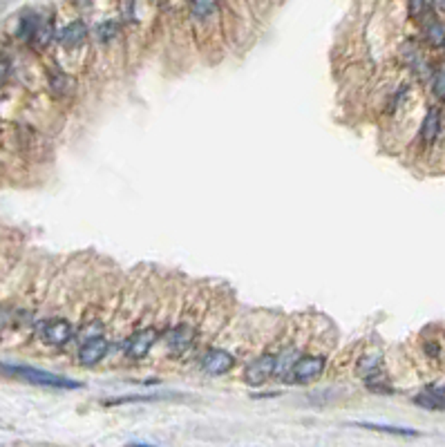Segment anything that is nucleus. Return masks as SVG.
Here are the masks:
<instances>
[{
    "mask_svg": "<svg viewBox=\"0 0 445 447\" xmlns=\"http://www.w3.org/2000/svg\"><path fill=\"white\" fill-rule=\"evenodd\" d=\"M0 374L11 376V378H16V381L29 383V385H38V387H54V389H78L81 387V383L70 381V378H63L52 371H43V369H36V367H25V364L0 362Z\"/></svg>",
    "mask_w": 445,
    "mask_h": 447,
    "instance_id": "f257e3e1",
    "label": "nucleus"
},
{
    "mask_svg": "<svg viewBox=\"0 0 445 447\" xmlns=\"http://www.w3.org/2000/svg\"><path fill=\"white\" fill-rule=\"evenodd\" d=\"M18 36L43 48V45H48L52 41V25L38 14H27L20 20Z\"/></svg>",
    "mask_w": 445,
    "mask_h": 447,
    "instance_id": "f03ea898",
    "label": "nucleus"
},
{
    "mask_svg": "<svg viewBox=\"0 0 445 447\" xmlns=\"http://www.w3.org/2000/svg\"><path fill=\"white\" fill-rule=\"evenodd\" d=\"M325 371V358L323 356H304L295 360L289 369V376L293 383H311Z\"/></svg>",
    "mask_w": 445,
    "mask_h": 447,
    "instance_id": "7ed1b4c3",
    "label": "nucleus"
},
{
    "mask_svg": "<svg viewBox=\"0 0 445 447\" xmlns=\"http://www.w3.org/2000/svg\"><path fill=\"white\" fill-rule=\"evenodd\" d=\"M157 342V331L155 329H141L125 342V356L132 360H141L148 356V351L153 349V345Z\"/></svg>",
    "mask_w": 445,
    "mask_h": 447,
    "instance_id": "20e7f679",
    "label": "nucleus"
},
{
    "mask_svg": "<svg viewBox=\"0 0 445 447\" xmlns=\"http://www.w3.org/2000/svg\"><path fill=\"white\" fill-rule=\"evenodd\" d=\"M273 374H276V358L269 356V353H264V356L255 358L253 362L246 367L244 381L248 385H262V383H267Z\"/></svg>",
    "mask_w": 445,
    "mask_h": 447,
    "instance_id": "39448f33",
    "label": "nucleus"
},
{
    "mask_svg": "<svg viewBox=\"0 0 445 447\" xmlns=\"http://www.w3.org/2000/svg\"><path fill=\"white\" fill-rule=\"evenodd\" d=\"M108 349H110V342L106 338H101V336L90 338L85 345L78 349V362L85 364V367H92V364H97L106 358Z\"/></svg>",
    "mask_w": 445,
    "mask_h": 447,
    "instance_id": "423d86ee",
    "label": "nucleus"
},
{
    "mask_svg": "<svg viewBox=\"0 0 445 447\" xmlns=\"http://www.w3.org/2000/svg\"><path fill=\"white\" fill-rule=\"evenodd\" d=\"M41 334H43L45 342L61 347V345H65V342L72 340L74 331H72V325L67 322V320H50V322L43 325Z\"/></svg>",
    "mask_w": 445,
    "mask_h": 447,
    "instance_id": "0eeeda50",
    "label": "nucleus"
},
{
    "mask_svg": "<svg viewBox=\"0 0 445 447\" xmlns=\"http://www.w3.org/2000/svg\"><path fill=\"white\" fill-rule=\"evenodd\" d=\"M233 364H235L233 356L224 349H211L206 356H204V369L213 376H222L226 371H231Z\"/></svg>",
    "mask_w": 445,
    "mask_h": 447,
    "instance_id": "6e6552de",
    "label": "nucleus"
},
{
    "mask_svg": "<svg viewBox=\"0 0 445 447\" xmlns=\"http://www.w3.org/2000/svg\"><path fill=\"white\" fill-rule=\"evenodd\" d=\"M192 340H195V329L190 325H179L173 334L168 336V347L173 353H184L192 345Z\"/></svg>",
    "mask_w": 445,
    "mask_h": 447,
    "instance_id": "1a4fd4ad",
    "label": "nucleus"
},
{
    "mask_svg": "<svg viewBox=\"0 0 445 447\" xmlns=\"http://www.w3.org/2000/svg\"><path fill=\"white\" fill-rule=\"evenodd\" d=\"M87 36V29L83 22H70L65 29L59 31V43L65 45V48H76V45H81Z\"/></svg>",
    "mask_w": 445,
    "mask_h": 447,
    "instance_id": "9d476101",
    "label": "nucleus"
},
{
    "mask_svg": "<svg viewBox=\"0 0 445 447\" xmlns=\"http://www.w3.org/2000/svg\"><path fill=\"white\" fill-rule=\"evenodd\" d=\"M416 403L428 409H443L445 407V389L441 387H430L423 394L416 396Z\"/></svg>",
    "mask_w": 445,
    "mask_h": 447,
    "instance_id": "9b49d317",
    "label": "nucleus"
},
{
    "mask_svg": "<svg viewBox=\"0 0 445 447\" xmlns=\"http://www.w3.org/2000/svg\"><path fill=\"white\" fill-rule=\"evenodd\" d=\"M441 130V112L437 108H432L428 112V117L423 121V130H421V136H423V141L430 143V141H435L437 139V134Z\"/></svg>",
    "mask_w": 445,
    "mask_h": 447,
    "instance_id": "f8f14e48",
    "label": "nucleus"
},
{
    "mask_svg": "<svg viewBox=\"0 0 445 447\" xmlns=\"http://www.w3.org/2000/svg\"><path fill=\"white\" fill-rule=\"evenodd\" d=\"M362 430H376V432H385V434H401V437H416V430L409 427H396V425H379V423H356Z\"/></svg>",
    "mask_w": 445,
    "mask_h": 447,
    "instance_id": "ddd939ff",
    "label": "nucleus"
},
{
    "mask_svg": "<svg viewBox=\"0 0 445 447\" xmlns=\"http://www.w3.org/2000/svg\"><path fill=\"white\" fill-rule=\"evenodd\" d=\"M218 9V0H190V14L195 18H209Z\"/></svg>",
    "mask_w": 445,
    "mask_h": 447,
    "instance_id": "4468645a",
    "label": "nucleus"
},
{
    "mask_svg": "<svg viewBox=\"0 0 445 447\" xmlns=\"http://www.w3.org/2000/svg\"><path fill=\"white\" fill-rule=\"evenodd\" d=\"M379 367H381V358L379 356H367V358H362L360 364H358V374L362 378H374V374L379 371Z\"/></svg>",
    "mask_w": 445,
    "mask_h": 447,
    "instance_id": "2eb2a0df",
    "label": "nucleus"
},
{
    "mask_svg": "<svg viewBox=\"0 0 445 447\" xmlns=\"http://www.w3.org/2000/svg\"><path fill=\"white\" fill-rule=\"evenodd\" d=\"M428 41L437 48L445 43V29L441 27V22H430L428 25Z\"/></svg>",
    "mask_w": 445,
    "mask_h": 447,
    "instance_id": "dca6fc26",
    "label": "nucleus"
},
{
    "mask_svg": "<svg viewBox=\"0 0 445 447\" xmlns=\"http://www.w3.org/2000/svg\"><path fill=\"white\" fill-rule=\"evenodd\" d=\"M97 34H99V38L112 41L114 36H117V25H114V22H104V25L97 29Z\"/></svg>",
    "mask_w": 445,
    "mask_h": 447,
    "instance_id": "f3484780",
    "label": "nucleus"
},
{
    "mask_svg": "<svg viewBox=\"0 0 445 447\" xmlns=\"http://www.w3.org/2000/svg\"><path fill=\"white\" fill-rule=\"evenodd\" d=\"M435 92H437V97L445 99V70L437 74L435 78Z\"/></svg>",
    "mask_w": 445,
    "mask_h": 447,
    "instance_id": "a211bd4d",
    "label": "nucleus"
},
{
    "mask_svg": "<svg viewBox=\"0 0 445 447\" xmlns=\"http://www.w3.org/2000/svg\"><path fill=\"white\" fill-rule=\"evenodd\" d=\"M7 76H9V61L5 56H0V85L7 81Z\"/></svg>",
    "mask_w": 445,
    "mask_h": 447,
    "instance_id": "6ab92c4d",
    "label": "nucleus"
},
{
    "mask_svg": "<svg viewBox=\"0 0 445 447\" xmlns=\"http://www.w3.org/2000/svg\"><path fill=\"white\" fill-rule=\"evenodd\" d=\"M425 7V0H409V11H412L414 16H418L421 11Z\"/></svg>",
    "mask_w": 445,
    "mask_h": 447,
    "instance_id": "aec40b11",
    "label": "nucleus"
}]
</instances>
